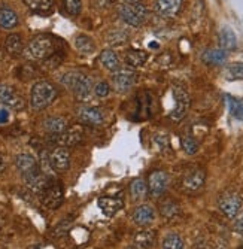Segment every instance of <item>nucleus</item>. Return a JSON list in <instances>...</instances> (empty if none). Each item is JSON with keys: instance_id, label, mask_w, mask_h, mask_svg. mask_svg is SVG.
<instances>
[{"instance_id": "1", "label": "nucleus", "mask_w": 243, "mask_h": 249, "mask_svg": "<svg viewBox=\"0 0 243 249\" xmlns=\"http://www.w3.org/2000/svg\"><path fill=\"white\" fill-rule=\"evenodd\" d=\"M57 97L55 87L48 81H39L33 85L30 93V105L35 110L48 107Z\"/></svg>"}, {"instance_id": "2", "label": "nucleus", "mask_w": 243, "mask_h": 249, "mask_svg": "<svg viewBox=\"0 0 243 249\" xmlns=\"http://www.w3.org/2000/svg\"><path fill=\"white\" fill-rule=\"evenodd\" d=\"M54 53V40L47 35L33 37L24 50V55L29 60H45Z\"/></svg>"}, {"instance_id": "3", "label": "nucleus", "mask_w": 243, "mask_h": 249, "mask_svg": "<svg viewBox=\"0 0 243 249\" xmlns=\"http://www.w3.org/2000/svg\"><path fill=\"white\" fill-rule=\"evenodd\" d=\"M61 84L68 87L78 99H85L91 93V79L81 72H69L61 78Z\"/></svg>"}, {"instance_id": "4", "label": "nucleus", "mask_w": 243, "mask_h": 249, "mask_svg": "<svg viewBox=\"0 0 243 249\" xmlns=\"http://www.w3.org/2000/svg\"><path fill=\"white\" fill-rule=\"evenodd\" d=\"M146 15H148L146 6L139 2L125 3L120 8V17L122 18V21H125L127 24L133 26V27L142 26L143 21L146 19Z\"/></svg>"}, {"instance_id": "5", "label": "nucleus", "mask_w": 243, "mask_h": 249, "mask_svg": "<svg viewBox=\"0 0 243 249\" xmlns=\"http://www.w3.org/2000/svg\"><path fill=\"white\" fill-rule=\"evenodd\" d=\"M218 209L227 218L234 219L242 209V197L236 191H226L218 198Z\"/></svg>"}, {"instance_id": "6", "label": "nucleus", "mask_w": 243, "mask_h": 249, "mask_svg": "<svg viewBox=\"0 0 243 249\" xmlns=\"http://www.w3.org/2000/svg\"><path fill=\"white\" fill-rule=\"evenodd\" d=\"M173 99H174V106L170 112V118L174 121H181L190 109V96L182 87H173Z\"/></svg>"}, {"instance_id": "7", "label": "nucleus", "mask_w": 243, "mask_h": 249, "mask_svg": "<svg viewBox=\"0 0 243 249\" xmlns=\"http://www.w3.org/2000/svg\"><path fill=\"white\" fill-rule=\"evenodd\" d=\"M64 200V190L60 182L51 180V184L42 193V203L47 209H58Z\"/></svg>"}, {"instance_id": "8", "label": "nucleus", "mask_w": 243, "mask_h": 249, "mask_svg": "<svg viewBox=\"0 0 243 249\" xmlns=\"http://www.w3.org/2000/svg\"><path fill=\"white\" fill-rule=\"evenodd\" d=\"M0 105L8 106L15 110H21L26 107V102L15 89L9 85L0 84Z\"/></svg>"}, {"instance_id": "9", "label": "nucleus", "mask_w": 243, "mask_h": 249, "mask_svg": "<svg viewBox=\"0 0 243 249\" xmlns=\"http://www.w3.org/2000/svg\"><path fill=\"white\" fill-rule=\"evenodd\" d=\"M169 187V175L163 170L152 172L148 178V190L154 197H160Z\"/></svg>"}, {"instance_id": "10", "label": "nucleus", "mask_w": 243, "mask_h": 249, "mask_svg": "<svg viewBox=\"0 0 243 249\" xmlns=\"http://www.w3.org/2000/svg\"><path fill=\"white\" fill-rule=\"evenodd\" d=\"M136 82V73L130 69H120L112 76V85L118 93H127Z\"/></svg>"}, {"instance_id": "11", "label": "nucleus", "mask_w": 243, "mask_h": 249, "mask_svg": "<svg viewBox=\"0 0 243 249\" xmlns=\"http://www.w3.org/2000/svg\"><path fill=\"white\" fill-rule=\"evenodd\" d=\"M50 163L55 172H66L70 167V152L64 146H55L50 152Z\"/></svg>"}, {"instance_id": "12", "label": "nucleus", "mask_w": 243, "mask_h": 249, "mask_svg": "<svg viewBox=\"0 0 243 249\" xmlns=\"http://www.w3.org/2000/svg\"><path fill=\"white\" fill-rule=\"evenodd\" d=\"M15 164H17V169L19 170L21 176H23V179L27 178V176H32V175H35L36 172L40 170L39 163L36 161V158L33 155H30V154H19V155H17Z\"/></svg>"}, {"instance_id": "13", "label": "nucleus", "mask_w": 243, "mask_h": 249, "mask_svg": "<svg viewBox=\"0 0 243 249\" xmlns=\"http://www.w3.org/2000/svg\"><path fill=\"white\" fill-rule=\"evenodd\" d=\"M82 141V128L81 127H72V128H66L63 133L55 134L54 142L58 146H64V148H70L78 145Z\"/></svg>"}, {"instance_id": "14", "label": "nucleus", "mask_w": 243, "mask_h": 249, "mask_svg": "<svg viewBox=\"0 0 243 249\" xmlns=\"http://www.w3.org/2000/svg\"><path fill=\"white\" fill-rule=\"evenodd\" d=\"M205 180H206L205 170H202V169H194V170L188 172L184 176L182 187L188 193H195V191H198V190H200L205 185Z\"/></svg>"}, {"instance_id": "15", "label": "nucleus", "mask_w": 243, "mask_h": 249, "mask_svg": "<svg viewBox=\"0 0 243 249\" xmlns=\"http://www.w3.org/2000/svg\"><path fill=\"white\" fill-rule=\"evenodd\" d=\"M78 117L84 124L88 125H100L104 121V112L100 107H81Z\"/></svg>"}, {"instance_id": "16", "label": "nucleus", "mask_w": 243, "mask_h": 249, "mask_svg": "<svg viewBox=\"0 0 243 249\" xmlns=\"http://www.w3.org/2000/svg\"><path fill=\"white\" fill-rule=\"evenodd\" d=\"M131 218H133L135 224L145 227V225H149L156 221V209H154L151 205H139L135 209Z\"/></svg>"}, {"instance_id": "17", "label": "nucleus", "mask_w": 243, "mask_h": 249, "mask_svg": "<svg viewBox=\"0 0 243 249\" xmlns=\"http://www.w3.org/2000/svg\"><path fill=\"white\" fill-rule=\"evenodd\" d=\"M97 205H99L100 211L103 212V215L110 218V216L117 215L122 209L124 201L118 197H100Z\"/></svg>"}, {"instance_id": "18", "label": "nucleus", "mask_w": 243, "mask_h": 249, "mask_svg": "<svg viewBox=\"0 0 243 249\" xmlns=\"http://www.w3.org/2000/svg\"><path fill=\"white\" fill-rule=\"evenodd\" d=\"M182 8V0H157V11L163 17L178 15Z\"/></svg>"}, {"instance_id": "19", "label": "nucleus", "mask_w": 243, "mask_h": 249, "mask_svg": "<svg viewBox=\"0 0 243 249\" xmlns=\"http://www.w3.org/2000/svg\"><path fill=\"white\" fill-rule=\"evenodd\" d=\"M42 127L47 133L55 136V134H60L68 128V120L63 118V117H50L47 120H43Z\"/></svg>"}, {"instance_id": "20", "label": "nucleus", "mask_w": 243, "mask_h": 249, "mask_svg": "<svg viewBox=\"0 0 243 249\" xmlns=\"http://www.w3.org/2000/svg\"><path fill=\"white\" fill-rule=\"evenodd\" d=\"M219 45L224 51H233L237 48V37L230 27H223L219 32Z\"/></svg>"}, {"instance_id": "21", "label": "nucleus", "mask_w": 243, "mask_h": 249, "mask_svg": "<svg viewBox=\"0 0 243 249\" xmlns=\"http://www.w3.org/2000/svg\"><path fill=\"white\" fill-rule=\"evenodd\" d=\"M148 184L145 182V180L142 178H138L135 179L133 182L130 184V194H131V198H133L135 201H142L148 197Z\"/></svg>"}, {"instance_id": "22", "label": "nucleus", "mask_w": 243, "mask_h": 249, "mask_svg": "<svg viewBox=\"0 0 243 249\" xmlns=\"http://www.w3.org/2000/svg\"><path fill=\"white\" fill-rule=\"evenodd\" d=\"M100 63L104 66V69L110 71V72H117L121 69L120 66V58L118 55L115 54V51H110V50H106L100 54Z\"/></svg>"}, {"instance_id": "23", "label": "nucleus", "mask_w": 243, "mask_h": 249, "mask_svg": "<svg viewBox=\"0 0 243 249\" xmlns=\"http://www.w3.org/2000/svg\"><path fill=\"white\" fill-rule=\"evenodd\" d=\"M227 51H224L223 48H213V50H208L203 54V60L208 64H215V66H221L227 61Z\"/></svg>"}, {"instance_id": "24", "label": "nucleus", "mask_w": 243, "mask_h": 249, "mask_svg": "<svg viewBox=\"0 0 243 249\" xmlns=\"http://www.w3.org/2000/svg\"><path fill=\"white\" fill-rule=\"evenodd\" d=\"M18 24V15L11 8H0V27L14 29Z\"/></svg>"}, {"instance_id": "25", "label": "nucleus", "mask_w": 243, "mask_h": 249, "mask_svg": "<svg viewBox=\"0 0 243 249\" xmlns=\"http://www.w3.org/2000/svg\"><path fill=\"white\" fill-rule=\"evenodd\" d=\"M148 60V54L142 50H130L127 54H125V61L128 66L131 67H142Z\"/></svg>"}, {"instance_id": "26", "label": "nucleus", "mask_w": 243, "mask_h": 249, "mask_svg": "<svg viewBox=\"0 0 243 249\" xmlns=\"http://www.w3.org/2000/svg\"><path fill=\"white\" fill-rule=\"evenodd\" d=\"M75 48L82 54H91V53L96 51V45H94V40L90 36L79 35L75 39Z\"/></svg>"}, {"instance_id": "27", "label": "nucleus", "mask_w": 243, "mask_h": 249, "mask_svg": "<svg viewBox=\"0 0 243 249\" xmlns=\"http://www.w3.org/2000/svg\"><path fill=\"white\" fill-rule=\"evenodd\" d=\"M5 47L11 55H19L21 53H23V40H21V36L19 35H9L6 37Z\"/></svg>"}, {"instance_id": "28", "label": "nucleus", "mask_w": 243, "mask_h": 249, "mask_svg": "<svg viewBox=\"0 0 243 249\" xmlns=\"http://www.w3.org/2000/svg\"><path fill=\"white\" fill-rule=\"evenodd\" d=\"M224 76L228 81H243V63H233L227 66Z\"/></svg>"}, {"instance_id": "29", "label": "nucleus", "mask_w": 243, "mask_h": 249, "mask_svg": "<svg viewBox=\"0 0 243 249\" xmlns=\"http://www.w3.org/2000/svg\"><path fill=\"white\" fill-rule=\"evenodd\" d=\"M184 240L179 234L176 233H170L163 239V245L161 249H184Z\"/></svg>"}, {"instance_id": "30", "label": "nucleus", "mask_w": 243, "mask_h": 249, "mask_svg": "<svg viewBox=\"0 0 243 249\" xmlns=\"http://www.w3.org/2000/svg\"><path fill=\"white\" fill-rule=\"evenodd\" d=\"M24 3L35 12H48L54 5V0H24Z\"/></svg>"}, {"instance_id": "31", "label": "nucleus", "mask_w": 243, "mask_h": 249, "mask_svg": "<svg viewBox=\"0 0 243 249\" xmlns=\"http://www.w3.org/2000/svg\"><path fill=\"white\" fill-rule=\"evenodd\" d=\"M136 240V245L142 246V248H151L156 243V233L154 231H149V230H145V231H139L135 237Z\"/></svg>"}, {"instance_id": "32", "label": "nucleus", "mask_w": 243, "mask_h": 249, "mask_svg": "<svg viewBox=\"0 0 243 249\" xmlns=\"http://www.w3.org/2000/svg\"><path fill=\"white\" fill-rule=\"evenodd\" d=\"M160 211H161V215L164 218L170 219V218H174L176 215L179 213V205H178V203H174L173 200H166V201L161 203Z\"/></svg>"}, {"instance_id": "33", "label": "nucleus", "mask_w": 243, "mask_h": 249, "mask_svg": "<svg viewBox=\"0 0 243 249\" xmlns=\"http://www.w3.org/2000/svg\"><path fill=\"white\" fill-rule=\"evenodd\" d=\"M181 143H182L184 151H185L188 155H194V154L198 152V142L192 138L191 134H184Z\"/></svg>"}, {"instance_id": "34", "label": "nucleus", "mask_w": 243, "mask_h": 249, "mask_svg": "<svg viewBox=\"0 0 243 249\" xmlns=\"http://www.w3.org/2000/svg\"><path fill=\"white\" fill-rule=\"evenodd\" d=\"M227 100H228L230 114L234 118H237V120H243V103L236 100V99H233V97H230V96L227 97Z\"/></svg>"}, {"instance_id": "35", "label": "nucleus", "mask_w": 243, "mask_h": 249, "mask_svg": "<svg viewBox=\"0 0 243 249\" xmlns=\"http://www.w3.org/2000/svg\"><path fill=\"white\" fill-rule=\"evenodd\" d=\"M64 8L70 15H79L82 11V0H63Z\"/></svg>"}, {"instance_id": "36", "label": "nucleus", "mask_w": 243, "mask_h": 249, "mask_svg": "<svg viewBox=\"0 0 243 249\" xmlns=\"http://www.w3.org/2000/svg\"><path fill=\"white\" fill-rule=\"evenodd\" d=\"M94 93H96V96H97V97H100V99L107 97V96H109V93H110V87H109V84H107V82H104V81L99 82V84L94 87Z\"/></svg>"}, {"instance_id": "37", "label": "nucleus", "mask_w": 243, "mask_h": 249, "mask_svg": "<svg viewBox=\"0 0 243 249\" xmlns=\"http://www.w3.org/2000/svg\"><path fill=\"white\" fill-rule=\"evenodd\" d=\"M233 230L236 234L239 236H243V212L239 213L236 218H234V222H233Z\"/></svg>"}, {"instance_id": "38", "label": "nucleus", "mask_w": 243, "mask_h": 249, "mask_svg": "<svg viewBox=\"0 0 243 249\" xmlns=\"http://www.w3.org/2000/svg\"><path fill=\"white\" fill-rule=\"evenodd\" d=\"M6 167V163H5V157L0 154V173H2Z\"/></svg>"}, {"instance_id": "39", "label": "nucleus", "mask_w": 243, "mask_h": 249, "mask_svg": "<svg viewBox=\"0 0 243 249\" xmlns=\"http://www.w3.org/2000/svg\"><path fill=\"white\" fill-rule=\"evenodd\" d=\"M125 249H143V248L139 246V245H131V246H127Z\"/></svg>"}, {"instance_id": "40", "label": "nucleus", "mask_w": 243, "mask_h": 249, "mask_svg": "<svg viewBox=\"0 0 243 249\" xmlns=\"http://www.w3.org/2000/svg\"><path fill=\"white\" fill-rule=\"evenodd\" d=\"M149 47L151 48H158V45L157 43H149Z\"/></svg>"}, {"instance_id": "41", "label": "nucleus", "mask_w": 243, "mask_h": 249, "mask_svg": "<svg viewBox=\"0 0 243 249\" xmlns=\"http://www.w3.org/2000/svg\"><path fill=\"white\" fill-rule=\"evenodd\" d=\"M127 3H136V2H139V0H125Z\"/></svg>"}, {"instance_id": "42", "label": "nucleus", "mask_w": 243, "mask_h": 249, "mask_svg": "<svg viewBox=\"0 0 243 249\" xmlns=\"http://www.w3.org/2000/svg\"><path fill=\"white\" fill-rule=\"evenodd\" d=\"M240 249H243V245H242V248H240Z\"/></svg>"}]
</instances>
